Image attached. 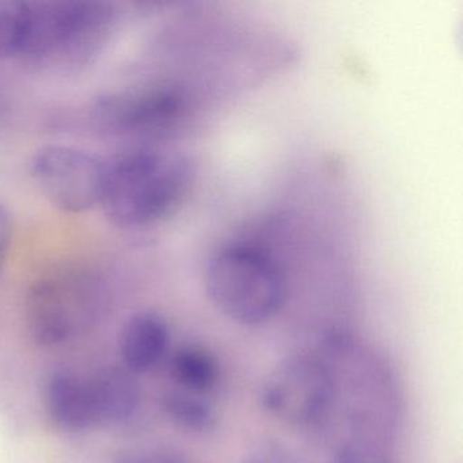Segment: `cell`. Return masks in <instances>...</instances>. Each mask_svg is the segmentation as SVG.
<instances>
[{
    "label": "cell",
    "instance_id": "obj_1",
    "mask_svg": "<svg viewBox=\"0 0 463 463\" xmlns=\"http://www.w3.org/2000/svg\"><path fill=\"white\" fill-rule=\"evenodd\" d=\"M192 177L191 161L183 154L151 145L129 147L105 159L99 205L115 226L145 229L177 210Z\"/></svg>",
    "mask_w": 463,
    "mask_h": 463
},
{
    "label": "cell",
    "instance_id": "obj_2",
    "mask_svg": "<svg viewBox=\"0 0 463 463\" xmlns=\"http://www.w3.org/2000/svg\"><path fill=\"white\" fill-rule=\"evenodd\" d=\"M115 25V7L105 2H26L17 56L33 69L72 71L88 66L102 52Z\"/></svg>",
    "mask_w": 463,
    "mask_h": 463
},
{
    "label": "cell",
    "instance_id": "obj_3",
    "mask_svg": "<svg viewBox=\"0 0 463 463\" xmlns=\"http://www.w3.org/2000/svg\"><path fill=\"white\" fill-rule=\"evenodd\" d=\"M107 280L85 267L45 273L29 287L24 303L26 329L40 346L66 345L85 337L109 314Z\"/></svg>",
    "mask_w": 463,
    "mask_h": 463
},
{
    "label": "cell",
    "instance_id": "obj_4",
    "mask_svg": "<svg viewBox=\"0 0 463 463\" xmlns=\"http://www.w3.org/2000/svg\"><path fill=\"white\" fill-rule=\"evenodd\" d=\"M211 302L227 318L241 325L264 324L287 297V283L278 262L256 246L227 245L219 249L205 270Z\"/></svg>",
    "mask_w": 463,
    "mask_h": 463
},
{
    "label": "cell",
    "instance_id": "obj_5",
    "mask_svg": "<svg viewBox=\"0 0 463 463\" xmlns=\"http://www.w3.org/2000/svg\"><path fill=\"white\" fill-rule=\"evenodd\" d=\"M261 400L270 416L289 427L319 428L329 420L335 405L332 373L322 357H287L268 376Z\"/></svg>",
    "mask_w": 463,
    "mask_h": 463
},
{
    "label": "cell",
    "instance_id": "obj_6",
    "mask_svg": "<svg viewBox=\"0 0 463 463\" xmlns=\"http://www.w3.org/2000/svg\"><path fill=\"white\" fill-rule=\"evenodd\" d=\"M186 115V99L175 86L110 91L97 99L91 116L99 129L129 139L172 137Z\"/></svg>",
    "mask_w": 463,
    "mask_h": 463
},
{
    "label": "cell",
    "instance_id": "obj_7",
    "mask_svg": "<svg viewBox=\"0 0 463 463\" xmlns=\"http://www.w3.org/2000/svg\"><path fill=\"white\" fill-rule=\"evenodd\" d=\"M31 175L59 210L82 213L101 202L105 159L70 146H45L32 158Z\"/></svg>",
    "mask_w": 463,
    "mask_h": 463
},
{
    "label": "cell",
    "instance_id": "obj_8",
    "mask_svg": "<svg viewBox=\"0 0 463 463\" xmlns=\"http://www.w3.org/2000/svg\"><path fill=\"white\" fill-rule=\"evenodd\" d=\"M45 413L59 430L83 433L99 428L90 376L55 368L43 384Z\"/></svg>",
    "mask_w": 463,
    "mask_h": 463
},
{
    "label": "cell",
    "instance_id": "obj_9",
    "mask_svg": "<svg viewBox=\"0 0 463 463\" xmlns=\"http://www.w3.org/2000/svg\"><path fill=\"white\" fill-rule=\"evenodd\" d=\"M170 327L166 319L154 311H143L128 319L118 338L123 367L129 373L156 370L169 354Z\"/></svg>",
    "mask_w": 463,
    "mask_h": 463
},
{
    "label": "cell",
    "instance_id": "obj_10",
    "mask_svg": "<svg viewBox=\"0 0 463 463\" xmlns=\"http://www.w3.org/2000/svg\"><path fill=\"white\" fill-rule=\"evenodd\" d=\"M99 427H123L139 413L142 392L134 373L110 365L90 375Z\"/></svg>",
    "mask_w": 463,
    "mask_h": 463
},
{
    "label": "cell",
    "instance_id": "obj_11",
    "mask_svg": "<svg viewBox=\"0 0 463 463\" xmlns=\"http://www.w3.org/2000/svg\"><path fill=\"white\" fill-rule=\"evenodd\" d=\"M169 373L173 386L208 397L221 383L222 371L208 349L188 344L170 354Z\"/></svg>",
    "mask_w": 463,
    "mask_h": 463
},
{
    "label": "cell",
    "instance_id": "obj_12",
    "mask_svg": "<svg viewBox=\"0 0 463 463\" xmlns=\"http://www.w3.org/2000/svg\"><path fill=\"white\" fill-rule=\"evenodd\" d=\"M161 408L177 427L194 433L211 432L216 427L215 409L207 395L197 394L175 386L161 397Z\"/></svg>",
    "mask_w": 463,
    "mask_h": 463
},
{
    "label": "cell",
    "instance_id": "obj_13",
    "mask_svg": "<svg viewBox=\"0 0 463 463\" xmlns=\"http://www.w3.org/2000/svg\"><path fill=\"white\" fill-rule=\"evenodd\" d=\"M25 17L26 2L0 0V59L17 56Z\"/></svg>",
    "mask_w": 463,
    "mask_h": 463
},
{
    "label": "cell",
    "instance_id": "obj_14",
    "mask_svg": "<svg viewBox=\"0 0 463 463\" xmlns=\"http://www.w3.org/2000/svg\"><path fill=\"white\" fill-rule=\"evenodd\" d=\"M333 463H392L381 444L351 440L341 447Z\"/></svg>",
    "mask_w": 463,
    "mask_h": 463
},
{
    "label": "cell",
    "instance_id": "obj_15",
    "mask_svg": "<svg viewBox=\"0 0 463 463\" xmlns=\"http://www.w3.org/2000/svg\"><path fill=\"white\" fill-rule=\"evenodd\" d=\"M110 463H189L188 459L167 447H139L123 449L113 457Z\"/></svg>",
    "mask_w": 463,
    "mask_h": 463
},
{
    "label": "cell",
    "instance_id": "obj_16",
    "mask_svg": "<svg viewBox=\"0 0 463 463\" xmlns=\"http://www.w3.org/2000/svg\"><path fill=\"white\" fill-rule=\"evenodd\" d=\"M243 463H305L286 447L267 443L249 454Z\"/></svg>",
    "mask_w": 463,
    "mask_h": 463
},
{
    "label": "cell",
    "instance_id": "obj_17",
    "mask_svg": "<svg viewBox=\"0 0 463 463\" xmlns=\"http://www.w3.org/2000/svg\"><path fill=\"white\" fill-rule=\"evenodd\" d=\"M12 243V223L4 205L0 204V276L4 273Z\"/></svg>",
    "mask_w": 463,
    "mask_h": 463
}]
</instances>
